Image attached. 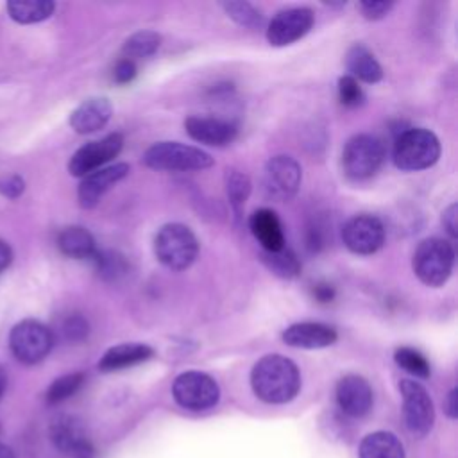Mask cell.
<instances>
[{
    "label": "cell",
    "instance_id": "6da1fadb",
    "mask_svg": "<svg viewBox=\"0 0 458 458\" xmlns=\"http://www.w3.org/2000/svg\"><path fill=\"white\" fill-rule=\"evenodd\" d=\"M250 385L261 401L283 404L299 394L301 374L297 365L286 356L267 354L252 367Z\"/></svg>",
    "mask_w": 458,
    "mask_h": 458
},
{
    "label": "cell",
    "instance_id": "7a4b0ae2",
    "mask_svg": "<svg viewBox=\"0 0 458 458\" xmlns=\"http://www.w3.org/2000/svg\"><path fill=\"white\" fill-rule=\"evenodd\" d=\"M440 150L435 132L424 127H410L397 136L392 159L399 170L417 172L433 166L440 157Z\"/></svg>",
    "mask_w": 458,
    "mask_h": 458
},
{
    "label": "cell",
    "instance_id": "3957f363",
    "mask_svg": "<svg viewBox=\"0 0 458 458\" xmlns=\"http://www.w3.org/2000/svg\"><path fill=\"white\" fill-rule=\"evenodd\" d=\"M154 252L159 263L166 268L184 270L199 254V240L184 224H165L154 238Z\"/></svg>",
    "mask_w": 458,
    "mask_h": 458
},
{
    "label": "cell",
    "instance_id": "277c9868",
    "mask_svg": "<svg viewBox=\"0 0 458 458\" xmlns=\"http://www.w3.org/2000/svg\"><path fill=\"white\" fill-rule=\"evenodd\" d=\"M143 161L148 168L166 172L206 170L215 165V159L206 150L179 141H157L150 145L143 154Z\"/></svg>",
    "mask_w": 458,
    "mask_h": 458
},
{
    "label": "cell",
    "instance_id": "5b68a950",
    "mask_svg": "<svg viewBox=\"0 0 458 458\" xmlns=\"http://www.w3.org/2000/svg\"><path fill=\"white\" fill-rule=\"evenodd\" d=\"M454 265V249L447 240L442 238H426L422 240L411 259V267L415 276L424 283L426 286H442Z\"/></svg>",
    "mask_w": 458,
    "mask_h": 458
},
{
    "label": "cell",
    "instance_id": "8992f818",
    "mask_svg": "<svg viewBox=\"0 0 458 458\" xmlns=\"http://www.w3.org/2000/svg\"><path fill=\"white\" fill-rule=\"evenodd\" d=\"M54 345V333L39 320L25 318L13 326L9 333V347L13 356L25 365L43 361Z\"/></svg>",
    "mask_w": 458,
    "mask_h": 458
},
{
    "label": "cell",
    "instance_id": "52a82bcc",
    "mask_svg": "<svg viewBox=\"0 0 458 458\" xmlns=\"http://www.w3.org/2000/svg\"><path fill=\"white\" fill-rule=\"evenodd\" d=\"M385 161V145L374 134L352 136L342 152V166L349 179L363 181L372 177Z\"/></svg>",
    "mask_w": 458,
    "mask_h": 458
},
{
    "label": "cell",
    "instance_id": "ba28073f",
    "mask_svg": "<svg viewBox=\"0 0 458 458\" xmlns=\"http://www.w3.org/2000/svg\"><path fill=\"white\" fill-rule=\"evenodd\" d=\"M172 394L179 406L191 411L213 408L220 399L218 383L200 370H186L179 374L172 385Z\"/></svg>",
    "mask_w": 458,
    "mask_h": 458
},
{
    "label": "cell",
    "instance_id": "9c48e42d",
    "mask_svg": "<svg viewBox=\"0 0 458 458\" xmlns=\"http://www.w3.org/2000/svg\"><path fill=\"white\" fill-rule=\"evenodd\" d=\"M399 390L403 395V415L408 431L415 437L428 435L435 420V408L428 390L413 379H403Z\"/></svg>",
    "mask_w": 458,
    "mask_h": 458
},
{
    "label": "cell",
    "instance_id": "30bf717a",
    "mask_svg": "<svg viewBox=\"0 0 458 458\" xmlns=\"http://www.w3.org/2000/svg\"><path fill=\"white\" fill-rule=\"evenodd\" d=\"M301 165L286 154L274 156L263 170V190L274 200H290L301 188Z\"/></svg>",
    "mask_w": 458,
    "mask_h": 458
},
{
    "label": "cell",
    "instance_id": "8fae6325",
    "mask_svg": "<svg viewBox=\"0 0 458 458\" xmlns=\"http://www.w3.org/2000/svg\"><path fill=\"white\" fill-rule=\"evenodd\" d=\"M50 440L68 458H95V447L84 424L73 415H57L48 428Z\"/></svg>",
    "mask_w": 458,
    "mask_h": 458
},
{
    "label": "cell",
    "instance_id": "7c38bea8",
    "mask_svg": "<svg viewBox=\"0 0 458 458\" xmlns=\"http://www.w3.org/2000/svg\"><path fill=\"white\" fill-rule=\"evenodd\" d=\"M123 147V136L120 132H111L100 140L89 141L82 145L75 154L72 156L68 163V172L73 177H84L98 168H102L106 163L114 159Z\"/></svg>",
    "mask_w": 458,
    "mask_h": 458
},
{
    "label": "cell",
    "instance_id": "4fadbf2b",
    "mask_svg": "<svg viewBox=\"0 0 458 458\" xmlns=\"http://www.w3.org/2000/svg\"><path fill=\"white\" fill-rule=\"evenodd\" d=\"M342 238L345 247L354 254H374L385 243L383 222L374 215H354L349 218L342 229Z\"/></svg>",
    "mask_w": 458,
    "mask_h": 458
},
{
    "label": "cell",
    "instance_id": "5bb4252c",
    "mask_svg": "<svg viewBox=\"0 0 458 458\" xmlns=\"http://www.w3.org/2000/svg\"><path fill=\"white\" fill-rule=\"evenodd\" d=\"M315 14L310 7H288L279 11L267 27V39L272 47H286L304 38L313 27Z\"/></svg>",
    "mask_w": 458,
    "mask_h": 458
},
{
    "label": "cell",
    "instance_id": "9a60e30c",
    "mask_svg": "<svg viewBox=\"0 0 458 458\" xmlns=\"http://www.w3.org/2000/svg\"><path fill=\"white\" fill-rule=\"evenodd\" d=\"M129 172H131V168L127 163H114V165L102 166V168L84 175L79 184V190H77L79 204L86 209L95 208L100 202L102 195L111 186H114L122 179H125L129 175Z\"/></svg>",
    "mask_w": 458,
    "mask_h": 458
},
{
    "label": "cell",
    "instance_id": "2e32d148",
    "mask_svg": "<svg viewBox=\"0 0 458 458\" xmlns=\"http://www.w3.org/2000/svg\"><path fill=\"white\" fill-rule=\"evenodd\" d=\"M372 388L369 381L356 374L344 376L336 385V403L349 417H363L372 408Z\"/></svg>",
    "mask_w": 458,
    "mask_h": 458
},
{
    "label": "cell",
    "instance_id": "e0dca14e",
    "mask_svg": "<svg viewBox=\"0 0 458 458\" xmlns=\"http://www.w3.org/2000/svg\"><path fill=\"white\" fill-rule=\"evenodd\" d=\"M184 129L191 140L211 147L229 145L238 134L234 123L211 116H190L184 120Z\"/></svg>",
    "mask_w": 458,
    "mask_h": 458
},
{
    "label": "cell",
    "instance_id": "ac0fdd59",
    "mask_svg": "<svg viewBox=\"0 0 458 458\" xmlns=\"http://www.w3.org/2000/svg\"><path fill=\"white\" fill-rule=\"evenodd\" d=\"M283 342L297 349H322L336 342L335 327L322 322H297L283 331Z\"/></svg>",
    "mask_w": 458,
    "mask_h": 458
},
{
    "label": "cell",
    "instance_id": "d6986e66",
    "mask_svg": "<svg viewBox=\"0 0 458 458\" xmlns=\"http://www.w3.org/2000/svg\"><path fill=\"white\" fill-rule=\"evenodd\" d=\"M111 113L113 107L106 97H91L72 111L70 127L77 134H91L109 122Z\"/></svg>",
    "mask_w": 458,
    "mask_h": 458
},
{
    "label": "cell",
    "instance_id": "ffe728a7",
    "mask_svg": "<svg viewBox=\"0 0 458 458\" xmlns=\"http://www.w3.org/2000/svg\"><path fill=\"white\" fill-rule=\"evenodd\" d=\"M249 229L265 252H276L284 247L283 225L274 209H256L249 218Z\"/></svg>",
    "mask_w": 458,
    "mask_h": 458
},
{
    "label": "cell",
    "instance_id": "44dd1931",
    "mask_svg": "<svg viewBox=\"0 0 458 458\" xmlns=\"http://www.w3.org/2000/svg\"><path fill=\"white\" fill-rule=\"evenodd\" d=\"M154 356V349L147 344H140V342H129V344H118L109 347L100 361H98V369L102 372H113V370H120V369H127L138 363H143L147 360H150Z\"/></svg>",
    "mask_w": 458,
    "mask_h": 458
},
{
    "label": "cell",
    "instance_id": "7402d4cb",
    "mask_svg": "<svg viewBox=\"0 0 458 458\" xmlns=\"http://www.w3.org/2000/svg\"><path fill=\"white\" fill-rule=\"evenodd\" d=\"M345 66L351 72V77L356 79V81L360 79L363 82L374 84V82H379L383 79L381 64L374 57V54L367 47H363L360 43H354L347 50V54H345Z\"/></svg>",
    "mask_w": 458,
    "mask_h": 458
},
{
    "label": "cell",
    "instance_id": "603a6c76",
    "mask_svg": "<svg viewBox=\"0 0 458 458\" xmlns=\"http://www.w3.org/2000/svg\"><path fill=\"white\" fill-rule=\"evenodd\" d=\"M57 247L64 256L73 259H88L97 254L95 238L81 225L64 227L57 236Z\"/></svg>",
    "mask_w": 458,
    "mask_h": 458
},
{
    "label": "cell",
    "instance_id": "cb8c5ba5",
    "mask_svg": "<svg viewBox=\"0 0 458 458\" xmlns=\"http://www.w3.org/2000/svg\"><path fill=\"white\" fill-rule=\"evenodd\" d=\"M358 456L360 458H404V447L394 433L374 431L360 442Z\"/></svg>",
    "mask_w": 458,
    "mask_h": 458
},
{
    "label": "cell",
    "instance_id": "d4e9b609",
    "mask_svg": "<svg viewBox=\"0 0 458 458\" xmlns=\"http://www.w3.org/2000/svg\"><path fill=\"white\" fill-rule=\"evenodd\" d=\"M5 9L13 21L29 25L50 18L55 4L52 0H11L5 4Z\"/></svg>",
    "mask_w": 458,
    "mask_h": 458
},
{
    "label": "cell",
    "instance_id": "484cf974",
    "mask_svg": "<svg viewBox=\"0 0 458 458\" xmlns=\"http://www.w3.org/2000/svg\"><path fill=\"white\" fill-rule=\"evenodd\" d=\"M261 259L272 274H276L283 279H293L301 274V263H299L295 252L292 249H288L286 245L276 252L263 250Z\"/></svg>",
    "mask_w": 458,
    "mask_h": 458
},
{
    "label": "cell",
    "instance_id": "4316f807",
    "mask_svg": "<svg viewBox=\"0 0 458 458\" xmlns=\"http://www.w3.org/2000/svg\"><path fill=\"white\" fill-rule=\"evenodd\" d=\"M161 45V36L154 30H140L129 36L123 43V54L125 59H143L156 54V50Z\"/></svg>",
    "mask_w": 458,
    "mask_h": 458
},
{
    "label": "cell",
    "instance_id": "83f0119b",
    "mask_svg": "<svg viewBox=\"0 0 458 458\" xmlns=\"http://www.w3.org/2000/svg\"><path fill=\"white\" fill-rule=\"evenodd\" d=\"M225 191L234 215L240 216L245 206V200L249 199V193H250V179L243 172L229 170L225 175Z\"/></svg>",
    "mask_w": 458,
    "mask_h": 458
},
{
    "label": "cell",
    "instance_id": "f1b7e54d",
    "mask_svg": "<svg viewBox=\"0 0 458 458\" xmlns=\"http://www.w3.org/2000/svg\"><path fill=\"white\" fill-rule=\"evenodd\" d=\"M394 360L403 370H406L408 374H413L415 377L424 379V377H429L431 374L428 360L424 358L422 352H419L413 347H399L394 354Z\"/></svg>",
    "mask_w": 458,
    "mask_h": 458
},
{
    "label": "cell",
    "instance_id": "f546056e",
    "mask_svg": "<svg viewBox=\"0 0 458 458\" xmlns=\"http://www.w3.org/2000/svg\"><path fill=\"white\" fill-rule=\"evenodd\" d=\"M84 383V374L82 372H70L61 377H57L47 390V403L48 404H57L68 397H72Z\"/></svg>",
    "mask_w": 458,
    "mask_h": 458
},
{
    "label": "cell",
    "instance_id": "4dcf8cb0",
    "mask_svg": "<svg viewBox=\"0 0 458 458\" xmlns=\"http://www.w3.org/2000/svg\"><path fill=\"white\" fill-rule=\"evenodd\" d=\"M224 11L227 13V16L231 20H234L238 25L247 27V29H254L259 27L263 21L261 13L249 2H238V0H231V2H224L222 4Z\"/></svg>",
    "mask_w": 458,
    "mask_h": 458
},
{
    "label": "cell",
    "instance_id": "1f68e13d",
    "mask_svg": "<svg viewBox=\"0 0 458 458\" xmlns=\"http://www.w3.org/2000/svg\"><path fill=\"white\" fill-rule=\"evenodd\" d=\"M97 261V268L100 272V276H104L106 279H116L120 276L125 274L127 270V263L123 259V256H120L118 252L107 250V252H98L93 258Z\"/></svg>",
    "mask_w": 458,
    "mask_h": 458
},
{
    "label": "cell",
    "instance_id": "d6a6232c",
    "mask_svg": "<svg viewBox=\"0 0 458 458\" xmlns=\"http://www.w3.org/2000/svg\"><path fill=\"white\" fill-rule=\"evenodd\" d=\"M338 98L345 107H358L363 104L365 95L356 79L344 75L338 79Z\"/></svg>",
    "mask_w": 458,
    "mask_h": 458
},
{
    "label": "cell",
    "instance_id": "836d02e7",
    "mask_svg": "<svg viewBox=\"0 0 458 458\" xmlns=\"http://www.w3.org/2000/svg\"><path fill=\"white\" fill-rule=\"evenodd\" d=\"M59 331H61V335H63L68 342H81V340H84V338L88 336V333H89V324H88V320H86L82 315L73 313V315H68V317L63 320Z\"/></svg>",
    "mask_w": 458,
    "mask_h": 458
},
{
    "label": "cell",
    "instance_id": "e575fe53",
    "mask_svg": "<svg viewBox=\"0 0 458 458\" xmlns=\"http://www.w3.org/2000/svg\"><path fill=\"white\" fill-rule=\"evenodd\" d=\"M394 7L392 2H385V0H367V2H360V9L363 13V16L367 20H379L385 18L390 9Z\"/></svg>",
    "mask_w": 458,
    "mask_h": 458
},
{
    "label": "cell",
    "instance_id": "d590c367",
    "mask_svg": "<svg viewBox=\"0 0 458 458\" xmlns=\"http://www.w3.org/2000/svg\"><path fill=\"white\" fill-rule=\"evenodd\" d=\"M25 190V181L13 174V175H4L0 177V195L7 199H18Z\"/></svg>",
    "mask_w": 458,
    "mask_h": 458
},
{
    "label": "cell",
    "instance_id": "8d00e7d4",
    "mask_svg": "<svg viewBox=\"0 0 458 458\" xmlns=\"http://www.w3.org/2000/svg\"><path fill=\"white\" fill-rule=\"evenodd\" d=\"M136 77V64L131 59H120L113 70V79L118 84H127Z\"/></svg>",
    "mask_w": 458,
    "mask_h": 458
},
{
    "label": "cell",
    "instance_id": "74e56055",
    "mask_svg": "<svg viewBox=\"0 0 458 458\" xmlns=\"http://www.w3.org/2000/svg\"><path fill=\"white\" fill-rule=\"evenodd\" d=\"M456 213H458V208L456 204L453 202L451 206H447L442 213V224H444V229L449 233V236L456 238Z\"/></svg>",
    "mask_w": 458,
    "mask_h": 458
},
{
    "label": "cell",
    "instance_id": "f35d334b",
    "mask_svg": "<svg viewBox=\"0 0 458 458\" xmlns=\"http://www.w3.org/2000/svg\"><path fill=\"white\" fill-rule=\"evenodd\" d=\"M313 295L318 302H331L335 299V288L327 283H318L313 286Z\"/></svg>",
    "mask_w": 458,
    "mask_h": 458
},
{
    "label": "cell",
    "instance_id": "ab89813d",
    "mask_svg": "<svg viewBox=\"0 0 458 458\" xmlns=\"http://www.w3.org/2000/svg\"><path fill=\"white\" fill-rule=\"evenodd\" d=\"M11 261H13V249L5 240L0 238V274L9 268Z\"/></svg>",
    "mask_w": 458,
    "mask_h": 458
},
{
    "label": "cell",
    "instance_id": "60d3db41",
    "mask_svg": "<svg viewBox=\"0 0 458 458\" xmlns=\"http://www.w3.org/2000/svg\"><path fill=\"white\" fill-rule=\"evenodd\" d=\"M445 404H447V408H445L447 415H449L451 419H456V415H458V401H456V388H453V390L449 392V395H447V401H445Z\"/></svg>",
    "mask_w": 458,
    "mask_h": 458
},
{
    "label": "cell",
    "instance_id": "b9f144b4",
    "mask_svg": "<svg viewBox=\"0 0 458 458\" xmlns=\"http://www.w3.org/2000/svg\"><path fill=\"white\" fill-rule=\"evenodd\" d=\"M5 388H7V374H5L4 367L0 365V399H2L4 394H5Z\"/></svg>",
    "mask_w": 458,
    "mask_h": 458
},
{
    "label": "cell",
    "instance_id": "7bdbcfd3",
    "mask_svg": "<svg viewBox=\"0 0 458 458\" xmlns=\"http://www.w3.org/2000/svg\"><path fill=\"white\" fill-rule=\"evenodd\" d=\"M0 458H16V456H14V453H13V449L9 445L0 444Z\"/></svg>",
    "mask_w": 458,
    "mask_h": 458
}]
</instances>
